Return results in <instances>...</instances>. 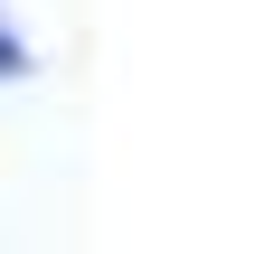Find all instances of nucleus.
<instances>
[{
    "mask_svg": "<svg viewBox=\"0 0 254 254\" xmlns=\"http://www.w3.org/2000/svg\"><path fill=\"white\" fill-rule=\"evenodd\" d=\"M0 75H28V47H19L9 28H0Z\"/></svg>",
    "mask_w": 254,
    "mask_h": 254,
    "instance_id": "f257e3e1",
    "label": "nucleus"
}]
</instances>
